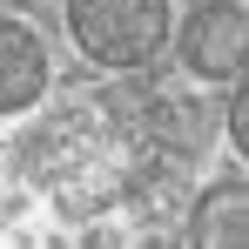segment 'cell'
I'll return each instance as SVG.
<instances>
[{"mask_svg":"<svg viewBox=\"0 0 249 249\" xmlns=\"http://www.w3.org/2000/svg\"><path fill=\"white\" fill-rule=\"evenodd\" d=\"M68 27L94 68H142L175 34L168 0H68Z\"/></svg>","mask_w":249,"mask_h":249,"instance_id":"cell-1","label":"cell"},{"mask_svg":"<svg viewBox=\"0 0 249 249\" xmlns=\"http://www.w3.org/2000/svg\"><path fill=\"white\" fill-rule=\"evenodd\" d=\"M249 54V14L236 0H202L182 27V68L196 81H243Z\"/></svg>","mask_w":249,"mask_h":249,"instance_id":"cell-2","label":"cell"},{"mask_svg":"<svg viewBox=\"0 0 249 249\" xmlns=\"http://www.w3.org/2000/svg\"><path fill=\"white\" fill-rule=\"evenodd\" d=\"M47 94V47L34 27L0 20V115H20Z\"/></svg>","mask_w":249,"mask_h":249,"instance_id":"cell-3","label":"cell"},{"mask_svg":"<svg viewBox=\"0 0 249 249\" xmlns=\"http://www.w3.org/2000/svg\"><path fill=\"white\" fill-rule=\"evenodd\" d=\"M189 243L196 249H243L249 243V189L243 182H215L202 202H196Z\"/></svg>","mask_w":249,"mask_h":249,"instance_id":"cell-4","label":"cell"},{"mask_svg":"<svg viewBox=\"0 0 249 249\" xmlns=\"http://www.w3.org/2000/svg\"><path fill=\"white\" fill-rule=\"evenodd\" d=\"M229 142L249 148V94H243V88H236V101H229Z\"/></svg>","mask_w":249,"mask_h":249,"instance_id":"cell-5","label":"cell"}]
</instances>
